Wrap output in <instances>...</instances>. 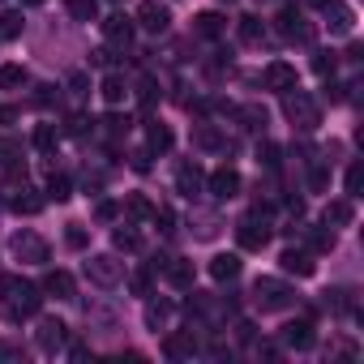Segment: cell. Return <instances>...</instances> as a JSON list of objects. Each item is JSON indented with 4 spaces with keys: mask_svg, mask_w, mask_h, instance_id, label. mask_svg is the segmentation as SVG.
<instances>
[{
    "mask_svg": "<svg viewBox=\"0 0 364 364\" xmlns=\"http://www.w3.org/2000/svg\"><path fill=\"white\" fill-rule=\"evenodd\" d=\"M236 334H240V343H249V338H253V326H249V321H240V326H236Z\"/></svg>",
    "mask_w": 364,
    "mask_h": 364,
    "instance_id": "11a10c76",
    "label": "cell"
},
{
    "mask_svg": "<svg viewBox=\"0 0 364 364\" xmlns=\"http://www.w3.org/2000/svg\"><path fill=\"white\" fill-rule=\"evenodd\" d=\"M9 150H14V146H9V141H5V137H0V159H5V154H9Z\"/></svg>",
    "mask_w": 364,
    "mask_h": 364,
    "instance_id": "9f6ffc18",
    "label": "cell"
},
{
    "mask_svg": "<svg viewBox=\"0 0 364 364\" xmlns=\"http://www.w3.org/2000/svg\"><path fill=\"white\" fill-rule=\"evenodd\" d=\"M355 219V206H351V198H338V202H330L326 206V223H334V228H347Z\"/></svg>",
    "mask_w": 364,
    "mask_h": 364,
    "instance_id": "484cf974",
    "label": "cell"
},
{
    "mask_svg": "<svg viewBox=\"0 0 364 364\" xmlns=\"http://www.w3.org/2000/svg\"><path fill=\"white\" fill-rule=\"evenodd\" d=\"M56 146H60V129H56V124H39V129H35V150L52 154Z\"/></svg>",
    "mask_w": 364,
    "mask_h": 364,
    "instance_id": "f546056e",
    "label": "cell"
},
{
    "mask_svg": "<svg viewBox=\"0 0 364 364\" xmlns=\"http://www.w3.org/2000/svg\"><path fill=\"white\" fill-rule=\"evenodd\" d=\"M22 5H43V0H22Z\"/></svg>",
    "mask_w": 364,
    "mask_h": 364,
    "instance_id": "680465c9",
    "label": "cell"
},
{
    "mask_svg": "<svg viewBox=\"0 0 364 364\" xmlns=\"http://www.w3.org/2000/svg\"><path fill=\"white\" fill-rule=\"evenodd\" d=\"M330 249H334L330 223H326V228H309V253H330Z\"/></svg>",
    "mask_w": 364,
    "mask_h": 364,
    "instance_id": "4dcf8cb0",
    "label": "cell"
},
{
    "mask_svg": "<svg viewBox=\"0 0 364 364\" xmlns=\"http://www.w3.org/2000/svg\"><path fill=\"white\" fill-rule=\"evenodd\" d=\"M9 206H14V215H39V210H43V198L31 193V189H18Z\"/></svg>",
    "mask_w": 364,
    "mask_h": 364,
    "instance_id": "4316f807",
    "label": "cell"
},
{
    "mask_svg": "<svg viewBox=\"0 0 364 364\" xmlns=\"http://www.w3.org/2000/svg\"><path fill=\"white\" fill-rule=\"evenodd\" d=\"M279 31L287 35V39H296V43H309L313 39V26L304 22V14L300 9H291V5H283L279 9Z\"/></svg>",
    "mask_w": 364,
    "mask_h": 364,
    "instance_id": "7c38bea8",
    "label": "cell"
},
{
    "mask_svg": "<svg viewBox=\"0 0 364 364\" xmlns=\"http://www.w3.org/2000/svg\"><path fill=\"white\" fill-rule=\"evenodd\" d=\"M133 31H137V22H133L129 14H112V18H103V39H107L112 48H129V43H133Z\"/></svg>",
    "mask_w": 364,
    "mask_h": 364,
    "instance_id": "30bf717a",
    "label": "cell"
},
{
    "mask_svg": "<svg viewBox=\"0 0 364 364\" xmlns=\"http://www.w3.org/2000/svg\"><path fill=\"white\" fill-rule=\"evenodd\" d=\"M129 163H133V171H141V176H146V171H150V150H133V154H129Z\"/></svg>",
    "mask_w": 364,
    "mask_h": 364,
    "instance_id": "681fc988",
    "label": "cell"
},
{
    "mask_svg": "<svg viewBox=\"0 0 364 364\" xmlns=\"http://www.w3.org/2000/svg\"><path fill=\"white\" fill-rule=\"evenodd\" d=\"M116 215H120V206H116V202H99V206H95V219H99V223H112Z\"/></svg>",
    "mask_w": 364,
    "mask_h": 364,
    "instance_id": "f6af8a7d",
    "label": "cell"
},
{
    "mask_svg": "<svg viewBox=\"0 0 364 364\" xmlns=\"http://www.w3.org/2000/svg\"><path fill=\"white\" fill-rule=\"evenodd\" d=\"M43 291L56 300H73V274L69 270H48L43 274Z\"/></svg>",
    "mask_w": 364,
    "mask_h": 364,
    "instance_id": "d6986e66",
    "label": "cell"
},
{
    "mask_svg": "<svg viewBox=\"0 0 364 364\" xmlns=\"http://www.w3.org/2000/svg\"><path fill=\"white\" fill-rule=\"evenodd\" d=\"M326 185H330V171H326L321 163H313V171H309V189H313V193H321Z\"/></svg>",
    "mask_w": 364,
    "mask_h": 364,
    "instance_id": "60d3db41",
    "label": "cell"
},
{
    "mask_svg": "<svg viewBox=\"0 0 364 364\" xmlns=\"http://www.w3.org/2000/svg\"><path fill=\"white\" fill-rule=\"evenodd\" d=\"M103 124H107V133H112V137H120V133H129V116H116V112H112V116H107Z\"/></svg>",
    "mask_w": 364,
    "mask_h": 364,
    "instance_id": "ee69618b",
    "label": "cell"
},
{
    "mask_svg": "<svg viewBox=\"0 0 364 364\" xmlns=\"http://www.w3.org/2000/svg\"><path fill=\"white\" fill-rule=\"evenodd\" d=\"M69 198H73L69 176H52V180H48V202H69Z\"/></svg>",
    "mask_w": 364,
    "mask_h": 364,
    "instance_id": "d590c367",
    "label": "cell"
},
{
    "mask_svg": "<svg viewBox=\"0 0 364 364\" xmlns=\"http://www.w3.org/2000/svg\"><path fill=\"white\" fill-rule=\"evenodd\" d=\"M56 99H60V95H56V86H39V95H35V103H39V107H52Z\"/></svg>",
    "mask_w": 364,
    "mask_h": 364,
    "instance_id": "f907efd6",
    "label": "cell"
},
{
    "mask_svg": "<svg viewBox=\"0 0 364 364\" xmlns=\"http://www.w3.org/2000/svg\"><path fill=\"white\" fill-rule=\"evenodd\" d=\"M18 120V107H0V124H14Z\"/></svg>",
    "mask_w": 364,
    "mask_h": 364,
    "instance_id": "db71d44e",
    "label": "cell"
},
{
    "mask_svg": "<svg viewBox=\"0 0 364 364\" xmlns=\"http://www.w3.org/2000/svg\"><path fill=\"white\" fill-rule=\"evenodd\" d=\"M167 321H171V304H167V300H150V304H146V326L159 334Z\"/></svg>",
    "mask_w": 364,
    "mask_h": 364,
    "instance_id": "83f0119b",
    "label": "cell"
},
{
    "mask_svg": "<svg viewBox=\"0 0 364 364\" xmlns=\"http://www.w3.org/2000/svg\"><path fill=\"white\" fill-rule=\"evenodd\" d=\"M262 82H266V90H291L296 86V65H287V60H274V65H266V73H262Z\"/></svg>",
    "mask_w": 364,
    "mask_h": 364,
    "instance_id": "2e32d148",
    "label": "cell"
},
{
    "mask_svg": "<svg viewBox=\"0 0 364 364\" xmlns=\"http://www.w3.org/2000/svg\"><path fill=\"white\" fill-rule=\"evenodd\" d=\"M236 120H240V129H249V133H257V129H266V107H257V103H249V107H240V112H236Z\"/></svg>",
    "mask_w": 364,
    "mask_h": 364,
    "instance_id": "f1b7e54d",
    "label": "cell"
},
{
    "mask_svg": "<svg viewBox=\"0 0 364 364\" xmlns=\"http://www.w3.org/2000/svg\"><path fill=\"white\" fill-rule=\"evenodd\" d=\"M236 39H240L245 48H257V43L266 39V22H262V18H253V14H249V18H240V22H236Z\"/></svg>",
    "mask_w": 364,
    "mask_h": 364,
    "instance_id": "44dd1931",
    "label": "cell"
},
{
    "mask_svg": "<svg viewBox=\"0 0 364 364\" xmlns=\"http://www.w3.org/2000/svg\"><path fill=\"white\" fill-rule=\"evenodd\" d=\"M129 287H133V296H150V270L133 274V279H129Z\"/></svg>",
    "mask_w": 364,
    "mask_h": 364,
    "instance_id": "bcb514c9",
    "label": "cell"
},
{
    "mask_svg": "<svg viewBox=\"0 0 364 364\" xmlns=\"http://www.w3.org/2000/svg\"><path fill=\"white\" fill-rule=\"evenodd\" d=\"M236 274H240V257H236V253H219V257L210 262V279H215V283H232Z\"/></svg>",
    "mask_w": 364,
    "mask_h": 364,
    "instance_id": "cb8c5ba5",
    "label": "cell"
},
{
    "mask_svg": "<svg viewBox=\"0 0 364 364\" xmlns=\"http://www.w3.org/2000/svg\"><path fill=\"white\" fill-rule=\"evenodd\" d=\"M309 5H313V9H326V5H330V0H309Z\"/></svg>",
    "mask_w": 364,
    "mask_h": 364,
    "instance_id": "6f0895ef",
    "label": "cell"
},
{
    "mask_svg": "<svg viewBox=\"0 0 364 364\" xmlns=\"http://www.w3.org/2000/svg\"><path fill=\"white\" fill-rule=\"evenodd\" d=\"M283 343H287V347H296V351H309V347L317 343L313 317H296V321H287V326H283Z\"/></svg>",
    "mask_w": 364,
    "mask_h": 364,
    "instance_id": "4fadbf2b",
    "label": "cell"
},
{
    "mask_svg": "<svg viewBox=\"0 0 364 364\" xmlns=\"http://www.w3.org/2000/svg\"><path fill=\"white\" fill-rule=\"evenodd\" d=\"M193 146H198V150H228V137H223L215 124H198V129H193Z\"/></svg>",
    "mask_w": 364,
    "mask_h": 364,
    "instance_id": "d4e9b609",
    "label": "cell"
},
{
    "mask_svg": "<svg viewBox=\"0 0 364 364\" xmlns=\"http://www.w3.org/2000/svg\"><path fill=\"white\" fill-rule=\"evenodd\" d=\"M124 215H129V219H150V215H154V206H150L141 193H129V198H124Z\"/></svg>",
    "mask_w": 364,
    "mask_h": 364,
    "instance_id": "e575fe53",
    "label": "cell"
},
{
    "mask_svg": "<svg viewBox=\"0 0 364 364\" xmlns=\"http://www.w3.org/2000/svg\"><path fill=\"white\" fill-rule=\"evenodd\" d=\"M133 22H137L141 31H150V35H163V31L171 26V9H167V5H159V0H141Z\"/></svg>",
    "mask_w": 364,
    "mask_h": 364,
    "instance_id": "52a82bcc",
    "label": "cell"
},
{
    "mask_svg": "<svg viewBox=\"0 0 364 364\" xmlns=\"http://www.w3.org/2000/svg\"><path fill=\"white\" fill-rule=\"evenodd\" d=\"M22 26H26V22H22V14H18V9H5V14H0V39H5V43H9V39H18V35H22Z\"/></svg>",
    "mask_w": 364,
    "mask_h": 364,
    "instance_id": "1f68e13d",
    "label": "cell"
},
{
    "mask_svg": "<svg viewBox=\"0 0 364 364\" xmlns=\"http://www.w3.org/2000/svg\"><path fill=\"white\" fill-rule=\"evenodd\" d=\"M279 266H283L287 274H296V279H309V274L317 270V262H313L309 249H283V253H279Z\"/></svg>",
    "mask_w": 364,
    "mask_h": 364,
    "instance_id": "9a60e30c",
    "label": "cell"
},
{
    "mask_svg": "<svg viewBox=\"0 0 364 364\" xmlns=\"http://www.w3.org/2000/svg\"><path fill=\"white\" fill-rule=\"evenodd\" d=\"M86 279H90L95 287H116V283L124 279V262H116L112 253H95V257L86 262Z\"/></svg>",
    "mask_w": 364,
    "mask_h": 364,
    "instance_id": "5b68a950",
    "label": "cell"
},
{
    "mask_svg": "<svg viewBox=\"0 0 364 364\" xmlns=\"http://www.w3.org/2000/svg\"><path fill=\"white\" fill-rule=\"evenodd\" d=\"M69 355H73V360H86V355H90V347H86V343H73V347H69Z\"/></svg>",
    "mask_w": 364,
    "mask_h": 364,
    "instance_id": "f5cc1de1",
    "label": "cell"
},
{
    "mask_svg": "<svg viewBox=\"0 0 364 364\" xmlns=\"http://www.w3.org/2000/svg\"><path fill=\"white\" fill-rule=\"evenodd\" d=\"M253 304L262 313H279V309H291L296 304V291L283 279H257L253 283Z\"/></svg>",
    "mask_w": 364,
    "mask_h": 364,
    "instance_id": "3957f363",
    "label": "cell"
},
{
    "mask_svg": "<svg viewBox=\"0 0 364 364\" xmlns=\"http://www.w3.org/2000/svg\"><path fill=\"white\" fill-rule=\"evenodd\" d=\"M167 279L176 283V287H193V279H198V270H193V262H185V257H167Z\"/></svg>",
    "mask_w": 364,
    "mask_h": 364,
    "instance_id": "7402d4cb",
    "label": "cell"
},
{
    "mask_svg": "<svg viewBox=\"0 0 364 364\" xmlns=\"http://www.w3.org/2000/svg\"><path fill=\"white\" fill-rule=\"evenodd\" d=\"M112 245H116V249H124V253H137V249H141V236H137L133 228H116Z\"/></svg>",
    "mask_w": 364,
    "mask_h": 364,
    "instance_id": "8d00e7d4",
    "label": "cell"
},
{
    "mask_svg": "<svg viewBox=\"0 0 364 364\" xmlns=\"http://www.w3.org/2000/svg\"><path fill=\"white\" fill-rule=\"evenodd\" d=\"M69 90H73L77 99H82V95H90V77H86V73H73V77H69Z\"/></svg>",
    "mask_w": 364,
    "mask_h": 364,
    "instance_id": "c3c4849f",
    "label": "cell"
},
{
    "mask_svg": "<svg viewBox=\"0 0 364 364\" xmlns=\"http://www.w3.org/2000/svg\"><path fill=\"white\" fill-rule=\"evenodd\" d=\"M150 219H154V223H159V232H163V236H171V232H176V215H171V210H167V206H163V210H154V215H150Z\"/></svg>",
    "mask_w": 364,
    "mask_h": 364,
    "instance_id": "7bdbcfd3",
    "label": "cell"
},
{
    "mask_svg": "<svg viewBox=\"0 0 364 364\" xmlns=\"http://www.w3.org/2000/svg\"><path fill=\"white\" fill-rule=\"evenodd\" d=\"M86 129H90V120H86L82 112H73V116L65 120V133H69V137H86Z\"/></svg>",
    "mask_w": 364,
    "mask_h": 364,
    "instance_id": "f35d334b",
    "label": "cell"
},
{
    "mask_svg": "<svg viewBox=\"0 0 364 364\" xmlns=\"http://www.w3.org/2000/svg\"><path fill=\"white\" fill-rule=\"evenodd\" d=\"M171 141H176V137H171V129H167V124H159V120H150V129H146V150H150V154H167V150H171Z\"/></svg>",
    "mask_w": 364,
    "mask_h": 364,
    "instance_id": "603a6c76",
    "label": "cell"
},
{
    "mask_svg": "<svg viewBox=\"0 0 364 364\" xmlns=\"http://www.w3.org/2000/svg\"><path fill=\"white\" fill-rule=\"evenodd\" d=\"M35 338H39V351H48V355H52V351H60V347L69 343V326H65L60 317H43Z\"/></svg>",
    "mask_w": 364,
    "mask_h": 364,
    "instance_id": "8fae6325",
    "label": "cell"
},
{
    "mask_svg": "<svg viewBox=\"0 0 364 364\" xmlns=\"http://www.w3.org/2000/svg\"><path fill=\"white\" fill-rule=\"evenodd\" d=\"M236 245L249 249V253H262V249L270 245V228H266V219H262V215H245V219L236 223Z\"/></svg>",
    "mask_w": 364,
    "mask_h": 364,
    "instance_id": "277c9868",
    "label": "cell"
},
{
    "mask_svg": "<svg viewBox=\"0 0 364 364\" xmlns=\"http://www.w3.org/2000/svg\"><path fill=\"white\" fill-rule=\"evenodd\" d=\"M360 180H364V171H360V163H351V167H347V193H351V198L360 193Z\"/></svg>",
    "mask_w": 364,
    "mask_h": 364,
    "instance_id": "7dc6e473",
    "label": "cell"
},
{
    "mask_svg": "<svg viewBox=\"0 0 364 364\" xmlns=\"http://www.w3.org/2000/svg\"><path fill=\"white\" fill-rule=\"evenodd\" d=\"M283 116H287L300 133H313V129L321 124V107H317V99H313L309 90H300V86L283 90Z\"/></svg>",
    "mask_w": 364,
    "mask_h": 364,
    "instance_id": "7a4b0ae2",
    "label": "cell"
},
{
    "mask_svg": "<svg viewBox=\"0 0 364 364\" xmlns=\"http://www.w3.org/2000/svg\"><path fill=\"white\" fill-rule=\"evenodd\" d=\"M198 351H202V343H198L193 330H171V334H163V355L167 360H193Z\"/></svg>",
    "mask_w": 364,
    "mask_h": 364,
    "instance_id": "8992f818",
    "label": "cell"
},
{
    "mask_svg": "<svg viewBox=\"0 0 364 364\" xmlns=\"http://www.w3.org/2000/svg\"><path fill=\"white\" fill-rule=\"evenodd\" d=\"M257 163H262V167H279V146H274V141H262V146H257Z\"/></svg>",
    "mask_w": 364,
    "mask_h": 364,
    "instance_id": "ab89813d",
    "label": "cell"
},
{
    "mask_svg": "<svg viewBox=\"0 0 364 364\" xmlns=\"http://www.w3.org/2000/svg\"><path fill=\"white\" fill-rule=\"evenodd\" d=\"M69 18L73 22H95L99 18V0H69Z\"/></svg>",
    "mask_w": 364,
    "mask_h": 364,
    "instance_id": "d6a6232c",
    "label": "cell"
},
{
    "mask_svg": "<svg viewBox=\"0 0 364 364\" xmlns=\"http://www.w3.org/2000/svg\"><path fill=\"white\" fill-rule=\"evenodd\" d=\"M313 69H317L321 77H334V52H317V56H313Z\"/></svg>",
    "mask_w": 364,
    "mask_h": 364,
    "instance_id": "b9f144b4",
    "label": "cell"
},
{
    "mask_svg": "<svg viewBox=\"0 0 364 364\" xmlns=\"http://www.w3.org/2000/svg\"><path fill=\"white\" fill-rule=\"evenodd\" d=\"M202 185H206V171L198 163H180V171H176V193L180 198H198Z\"/></svg>",
    "mask_w": 364,
    "mask_h": 364,
    "instance_id": "5bb4252c",
    "label": "cell"
},
{
    "mask_svg": "<svg viewBox=\"0 0 364 364\" xmlns=\"http://www.w3.org/2000/svg\"><path fill=\"white\" fill-rule=\"evenodd\" d=\"M99 95H103L112 107H120V103L129 99V82H124L116 69H107V73H103V86H99Z\"/></svg>",
    "mask_w": 364,
    "mask_h": 364,
    "instance_id": "ac0fdd59",
    "label": "cell"
},
{
    "mask_svg": "<svg viewBox=\"0 0 364 364\" xmlns=\"http://www.w3.org/2000/svg\"><path fill=\"white\" fill-rule=\"evenodd\" d=\"M223 5H236V0H223Z\"/></svg>",
    "mask_w": 364,
    "mask_h": 364,
    "instance_id": "91938a15",
    "label": "cell"
},
{
    "mask_svg": "<svg viewBox=\"0 0 364 364\" xmlns=\"http://www.w3.org/2000/svg\"><path fill=\"white\" fill-rule=\"evenodd\" d=\"M193 31H198L202 39H223V35H228V18L215 14V9H206V14L193 18Z\"/></svg>",
    "mask_w": 364,
    "mask_h": 364,
    "instance_id": "e0dca14e",
    "label": "cell"
},
{
    "mask_svg": "<svg viewBox=\"0 0 364 364\" xmlns=\"http://www.w3.org/2000/svg\"><path fill=\"white\" fill-rule=\"evenodd\" d=\"M26 86V69L22 65H0V90H18Z\"/></svg>",
    "mask_w": 364,
    "mask_h": 364,
    "instance_id": "836d02e7",
    "label": "cell"
},
{
    "mask_svg": "<svg viewBox=\"0 0 364 364\" xmlns=\"http://www.w3.org/2000/svg\"><path fill=\"white\" fill-rule=\"evenodd\" d=\"M9 249H14L18 262H31V266H43V262H48V245H43L35 232H18V236L9 240Z\"/></svg>",
    "mask_w": 364,
    "mask_h": 364,
    "instance_id": "9c48e42d",
    "label": "cell"
},
{
    "mask_svg": "<svg viewBox=\"0 0 364 364\" xmlns=\"http://www.w3.org/2000/svg\"><path fill=\"white\" fill-rule=\"evenodd\" d=\"M137 99H141V107H154V103H159V82H154L150 73L137 82Z\"/></svg>",
    "mask_w": 364,
    "mask_h": 364,
    "instance_id": "74e56055",
    "label": "cell"
},
{
    "mask_svg": "<svg viewBox=\"0 0 364 364\" xmlns=\"http://www.w3.org/2000/svg\"><path fill=\"white\" fill-rule=\"evenodd\" d=\"M206 189H210V198L232 202V198L240 193V171H236V167H215V171L206 176Z\"/></svg>",
    "mask_w": 364,
    "mask_h": 364,
    "instance_id": "ba28073f",
    "label": "cell"
},
{
    "mask_svg": "<svg viewBox=\"0 0 364 364\" xmlns=\"http://www.w3.org/2000/svg\"><path fill=\"white\" fill-rule=\"evenodd\" d=\"M0 296L9 300V321H22V317H35L43 309V287L18 279V274H0Z\"/></svg>",
    "mask_w": 364,
    "mask_h": 364,
    "instance_id": "6da1fadb",
    "label": "cell"
},
{
    "mask_svg": "<svg viewBox=\"0 0 364 364\" xmlns=\"http://www.w3.org/2000/svg\"><path fill=\"white\" fill-rule=\"evenodd\" d=\"M326 22H330V31H334V35H351L355 14H351L347 5H338V0H330V5H326Z\"/></svg>",
    "mask_w": 364,
    "mask_h": 364,
    "instance_id": "ffe728a7",
    "label": "cell"
},
{
    "mask_svg": "<svg viewBox=\"0 0 364 364\" xmlns=\"http://www.w3.org/2000/svg\"><path fill=\"white\" fill-rule=\"evenodd\" d=\"M65 245H69V249H86V232H82V228H69V232H65Z\"/></svg>",
    "mask_w": 364,
    "mask_h": 364,
    "instance_id": "816d5d0a",
    "label": "cell"
}]
</instances>
